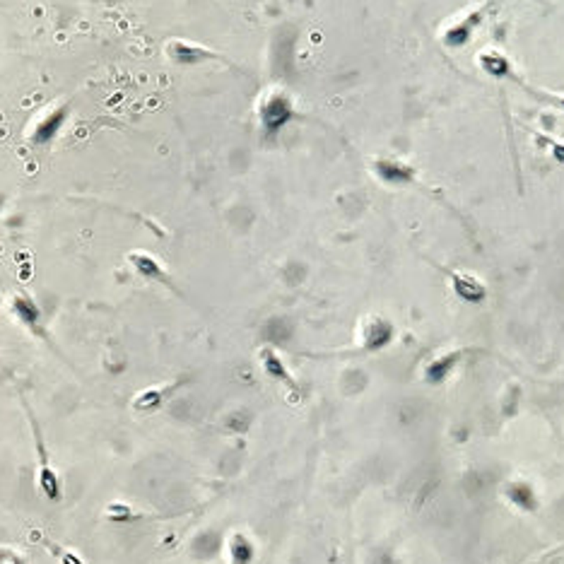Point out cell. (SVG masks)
<instances>
[{
	"instance_id": "3",
	"label": "cell",
	"mask_w": 564,
	"mask_h": 564,
	"mask_svg": "<svg viewBox=\"0 0 564 564\" xmlns=\"http://www.w3.org/2000/svg\"><path fill=\"white\" fill-rule=\"evenodd\" d=\"M13 312H15L17 319H20L22 323L27 326V328L41 335V312H39V307H37V304H34V299H32V297H27V295H17V297L13 299Z\"/></svg>"
},
{
	"instance_id": "6",
	"label": "cell",
	"mask_w": 564,
	"mask_h": 564,
	"mask_svg": "<svg viewBox=\"0 0 564 564\" xmlns=\"http://www.w3.org/2000/svg\"><path fill=\"white\" fill-rule=\"evenodd\" d=\"M261 357H263V369L268 371V376H273V379H278V381H282V383H290L292 388H297V386H295V381H292V376H290V371L285 369L282 359L273 352V350H263Z\"/></svg>"
},
{
	"instance_id": "7",
	"label": "cell",
	"mask_w": 564,
	"mask_h": 564,
	"mask_svg": "<svg viewBox=\"0 0 564 564\" xmlns=\"http://www.w3.org/2000/svg\"><path fill=\"white\" fill-rule=\"evenodd\" d=\"M165 398H167V388H145V391L133 400V408L143 410V413H148V410H157L162 403H165Z\"/></svg>"
},
{
	"instance_id": "4",
	"label": "cell",
	"mask_w": 564,
	"mask_h": 564,
	"mask_svg": "<svg viewBox=\"0 0 564 564\" xmlns=\"http://www.w3.org/2000/svg\"><path fill=\"white\" fill-rule=\"evenodd\" d=\"M261 116H263V121H266V126L280 128L282 123L290 118V104H287V99L280 97V94H275V97H268Z\"/></svg>"
},
{
	"instance_id": "11",
	"label": "cell",
	"mask_w": 564,
	"mask_h": 564,
	"mask_svg": "<svg viewBox=\"0 0 564 564\" xmlns=\"http://www.w3.org/2000/svg\"><path fill=\"white\" fill-rule=\"evenodd\" d=\"M8 564H25V562H22V560H17V557H13V560H10Z\"/></svg>"
},
{
	"instance_id": "10",
	"label": "cell",
	"mask_w": 564,
	"mask_h": 564,
	"mask_svg": "<svg viewBox=\"0 0 564 564\" xmlns=\"http://www.w3.org/2000/svg\"><path fill=\"white\" fill-rule=\"evenodd\" d=\"M63 564H82V560L72 552H63Z\"/></svg>"
},
{
	"instance_id": "8",
	"label": "cell",
	"mask_w": 564,
	"mask_h": 564,
	"mask_svg": "<svg viewBox=\"0 0 564 564\" xmlns=\"http://www.w3.org/2000/svg\"><path fill=\"white\" fill-rule=\"evenodd\" d=\"M229 552H232L234 564H251V560H253L251 540L244 538V535H239V533H236L232 538V543H229Z\"/></svg>"
},
{
	"instance_id": "2",
	"label": "cell",
	"mask_w": 564,
	"mask_h": 564,
	"mask_svg": "<svg viewBox=\"0 0 564 564\" xmlns=\"http://www.w3.org/2000/svg\"><path fill=\"white\" fill-rule=\"evenodd\" d=\"M128 261L133 263V268L138 270L140 275H143L145 280H152V282H162V285H167V287H172L174 282L172 278L167 275V270L157 263V258H152L150 253H143V251H135L128 256Z\"/></svg>"
},
{
	"instance_id": "5",
	"label": "cell",
	"mask_w": 564,
	"mask_h": 564,
	"mask_svg": "<svg viewBox=\"0 0 564 564\" xmlns=\"http://www.w3.org/2000/svg\"><path fill=\"white\" fill-rule=\"evenodd\" d=\"M65 121V111H51L49 116H44L41 121L37 123V131H34V140L37 143H49L56 133L60 131V123Z\"/></svg>"
},
{
	"instance_id": "9",
	"label": "cell",
	"mask_w": 564,
	"mask_h": 564,
	"mask_svg": "<svg viewBox=\"0 0 564 564\" xmlns=\"http://www.w3.org/2000/svg\"><path fill=\"white\" fill-rule=\"evenodd\" d=\"M106 518H109V521H116V523H131V521H138V518H145V514L133 511V506H128V504L114 501V504L106 506Z\"/></svg>"
},
{
	"instance_id": "1",
	"label": "cell",
	"mask_w": 564,
	"mask_h": 564,
	"mask_svg": "<svg viewBox=\"0 0 564 564\" xmlns=\"http://www.w3.org/2000/svg\"><path fill=\"white\" fill-rule=\"evenodd\" d=\"M34 434H37L39 456H41V466H39V475H37L39 487H41V492L46 494V499L58 501V499H60V494H63V489H60V478H58V473H56L53 468L49 466V461H46V451H44V444H41V434H39L37 427H34Z\"/></svg>"
}]
</instances>
